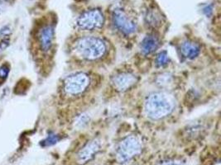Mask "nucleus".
I'll return each instance as SVG.
<instances>
[{"label": "nucleus", "mask_w": 221, "mask_h": 165, "mask_svg": "<svg viewBox=\"0 0 221 165\" xmlns=\"http://www.w3.org/2000/svg\"><path fill=\"white\" fill-rule=\"evenodd\" d=\"M174 107L175 103L171 96L162 92H154L147 97L144 111L148 118L159 121L168 117Z\"/></svg>", "instance_id": "f03ea898"}, {"label": "nucleus", "mask_w": 221, "mask_h": 165, "mask_svg": "<svg viewBox=\"0 0 221 165\" xmlns=\"http://www.w3.org/2000/svg\"><path fill=\"white\" fill-rule=\"evenodd\" d=\"M170 82H172V76H170L168 74H163L161 76V79H158V83H160L161 86L168 85Z\"/></svg>", "instance_id": "f3484780"}, {"label": "nucleus", "mask_w": 221, "mask_h": 165, "mask_svg": "<svg viewBox=\"0 0 221 165\" xmlns=\"http://www.w3.org/2000/svg\"><path fill=\"white\" fill-rule=\"evenodd\" d=\"M76 23L78 27L83 31H95L103 26L104 17L100 9H89L78 17Z\"/></svg>", "instance_id": "39448f33"}, {"label": "nucleus", "mask_w": 221, "mask_h": 165, "mask_svg": "<svg viewBox=\"0 0 221 165\" xmlns=\"http://www.w3.org/2000/svg\"><path fill=\"white\" fill-rule=\"evenodd\" d=\"M143 150V144L140 139L130 135L122 139L115 149L116 160L119 163H126L138 156Z\"/></svg>", "instance_id": "7ed1b4c3"}, {"label": "nucleus", "mask_w": 221, "mask_h": 165, "mask_svg": "<svg viewBox=\"0 0 221 165\" xmlns=\"http://www.w3.org/2000/svg\"><path fill=\"white\" fill-rule=\"evenodd\" d=\"M156 165H185L183 162H181V160H167L161 161Z\"/></svg>", "instance_id": "2eb2a0df"}, {"label": "nucleus", "mask_w": 221, "mask_h": 165, "mask_svg": "<svg viewBox=\"0 0 221 165\" xmlns=\"http://www.w3.org/2000/svg\"><path fill=\"white\" fill-rule=\"evenodd\" d=\"M201 46L191 40H186L180 46L181 54L183 58L189 60L197 58L201 54Z\"/></svg>", "instance_id": "9d476101"}, {"label": "nucleus", "mask_w": 221, "mask_h": 165, "mask_svg": "<svg viewBox=\"0 0 221 165\" xmlns=\"http://www.w3.org/2000/svg\"><path fill=\"white\" fill-rule=\"evenodd\" d=\"M111 82L117 91L125 92L136 84L138 82V77L132 72L121 71L113 76Z\"/></svg>", "instance_id": "0eeeda50"}, {"label": "nucleus", "mask_w": 221, "mask_h": 165, "mask_svg": "<svg viewBox=\"0 0 221 165\" xmlns=\"http://www.w3.org/2000/svg\"><path fill=\"white\" fill-rule=\"evenodd\" d=\"M58 140H59V137H58V135L54 134L49 135L48 136H47V138H46L45 140L42 141V145H43V146H51V145H55V144H56V143L58 142Z\"/></svg>", "instance_id": "4468645a"}, {"label": "nucleus", "mask_w": 221, "mask_h": 165, "mask_svg": "<svg viewBox=\"0 0 221 165\" xmlns=\"http://www.w3.org/2000/svg\"><path fill=\"white\" fill-rule=\"evenodd\" d=\"M147 19V23L150 26H152L153 28L158 27V26H160L161 23V15L160 14V12H158V11H156L154 9L150 10L149 12H147V14L146 16Z\"/></svg>", "instance_id": "f8f14e48"}, {"label": "nucleus", "mask_w": 221, "mask_h": 165, "mask_svg": "<svg viewBox=\"0 0 221 165\" xmlns=\"http://www.w3.org/2000/svg\"><path fill=\"white\" fill-rule=\"evenodd\" d=\"M100 142L98 139H93L86 143L78 152V163L80 165H84L93 160L99 153V151L100 150Z\"/></svg>", "instance_id": "6e6552de"}, {"label": "nucleus", "mask_w": 221, "mask_h": 165, "mask_svg": "<svg viewBox=\"0 0 221 165\" xmlns=\"http://www.w3.org/2000/svg\"><path fill=\"white\" fill-rule=\"evenodd\" d=\"M112 23L114 28L125 37L131 36L137 30V23L122 9H116L113 11Z\"/></svg>", "instance_id": "423d86ee"}, {"label": "nucleus", "mask_w": 221, "mask_h": 165, "mask_svg": "<svg viewBox=\"0 0 221 165\" xmlns=\"http://www.w3.org/2000/svg\"><path fill=\"white\" fill-rule=\"evenodd\" d=\"M156 65L158 67H164L169 63V57L167 51H161L157 55L155 60Z\"/></svg>", "instance_id": "ddd939ff"}, {"label": "nucleus", "mask_w": 221, "mask_h": 165, "mask_svg": "<svg viewBox=\"0 0 221 165\" xmlns=\"http://www.w3.org/2000/svg\"><path fill=\"white\" fill-rule=\"evenodd\" d=\"M160 46V39L155 34H149L144 37L141 43V51L144 55H149Z\"/></svg>", "instance_id": "9b49d317"}, {"label": "nucleus", "mask_w": 221, "mask_h": 165, "mask_svg": "<svg viewBox=\"0 0 221 165\" xmlns=\"http://www.w3.org/2000/svg\"><path fill=\"white\" fill-rule=\"evenodd\" d=\"M9 67L7 65H3L0 67V79H6L8 78V75L9 74Z\"/></svg>", "instance_id": "dca6fc26"}, {"label": "nucleus", "mask_w": 221, "mask_h": 165, "mask_svg": "<svg viewBox=\"0 0 221 165\" xmlns=\"http://www.w3.org/2000/svg\"><path fill=\"white\" fill-rule=\"evenodd\" d=\"M54 39V27L52 25L42 26L39 31L38 40L41 49L43 52L49 51L52 48Z\"/></svg>", "instance_id": "1a4fd4ad"}, {"label": "nucleus", "mask_w": 221, "mask_h": 165, "mask_svg": "<svg viewBox=\"0 0 221 165\" xmlns=\"http://www.w3.org/2000/svg\"><path fill=\"white\" fill-rule=\"evenodd\" d=\"M73 51L76 56L87 62H98L104 59L109 53L106 40L101 37L87 36L76 40Z\"/></svg>", "instance_id": "f257e3e1"}, {"label": "nucleus", "mask_w": 221, "mask_h": 165, "mask_svg": "<svg viewBox=\"0 0 221 165\" xmlns=\"http://www.w3.org/2000/svg\"><path fill=\"white\" fill-rule=\"evenodd\" d=\"M9 40H7V39H4L2 41H0V53L3 52V51H5L6 49L8 48L9 46Z\"/></svg>", "instance_id": "a211bd4d"}, {"label": "nucleus", "mask_w": 221, "mask_h": 165, "mask_svg": "<svg viewBox=\"0 0 221 165\" xmlns=\"http://www.w3.org/2000/svg\"><path fill=\"white\" fill-rule=\"evenodd\" d=\"M91 82V77L87 73L79 72L71 74L64 80V93L70 97L82 96L89 88Z\"/></svg>", "instance_id": "20e7f679"}, {"label": "nucleus", "mask_w": 221, "mask_h": 165, "mask_svg": "<svg viewBox=\"0 0 221 165\" xmlns=\"http://www.w3.org/2000/svg\"><path fill=\"white\" fill-rule=\"evenodd\" d=\"M11 29L7 26H3V28L0 30V35H1V36H4V37L9 36V35L11 34Z\"/></svg>", "instance_id": "6ab92c4d"}]
</instances>
